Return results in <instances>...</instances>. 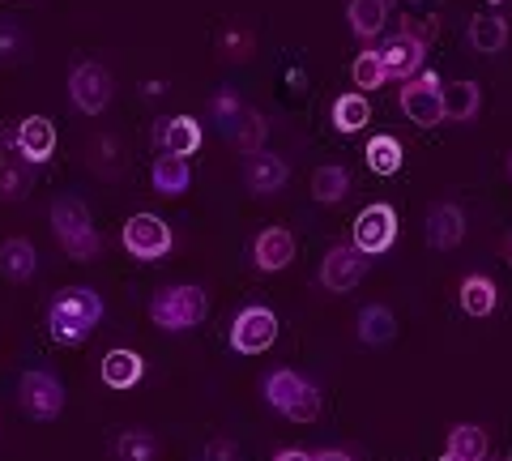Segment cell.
Segmentation results:
<instances>
[{"mask_svg":"<svg viewBox=\"0 0 512 461\" xmlns=\"http://www.w3.org/2000/svg\"><path fill=\"white\" fill-rule=\"evenodd\" d=\"M99 321H103V299L90 286H64L47 304V333L60 346H82Z\"/></svg>","mask_w":512,"mask_h":461,"instance_id":"6da1fadb","label":"cell"},{"mask_svg":"<svg viewBox=\"0 0 512 461\" xmlns=\"http://www.w3.org/2000/svg\"><path fill=\"white\" fill-rule=\"evenodd\" d=\"M52 231H56V244L69 252L73 261H94L99 257V231H94V222H90V210H86V201H77V197H56L52 201Z\"/></svg>","mask_w":512,"mask_h":461,"instance_id":"7a4b0ae2","label":"cell"},{"mask_svg":"<svg viewBox=\"0 0 512 461\" xmlns=\"http://www.w3.org/2000/svg\"><path fill=\"white\" fill-rule=\"evenodd\" d=\"M205 316H210V295L201 291V286H167V291H158L150 299V321L167 333H184V329H197Z\"/></svg>","mask_w":512,"mask_h":461,"instance_id":"3957f363","label":"cell"},{"mask_svg":"<svg viewBox=\"0 0 512 461\" xmlns=\"http://www.w3.org/2000/svg\"><path fill=\"white\" fill-rule=\"evenodd\" d=\"M120 240H124L128 257H137V261H163L167 252L175 248V235L158 214H133L124 222Z\"/></svg>","mask_w":512,"mask_h":461,"instance_id":"277c9868","label":"cell"},{"mask_svg":"<svg viewBox=\"0 0 512 461\" xmlns=\"http://www.w3.org/2000/svg\"><path fill=\"white\" fill-rule=\"evenodd\" d=\"M402 111L419 124V129H436V124L444 120V86L436 73H414L410 82H402Z\"/></svg>","mask_w":512,"mask_h":461,"instance_id":"5b68a950","label":"cell"},{"mask_svg":"<svg viewBox=\"0 0 512 461\" xmlns=\"http://www.w3.org/2000/svg\"><path fill=\"white\" fill-rule=\"evenodd\" d=\"M18 402L30 419H56L60 410H64V385L52 376V372H43V368H30L22 380H18Z\"/></svg>","mask_w":512,"mask_h":461,"instance_id":"8992f818","label":"cell"},{"mask_svg":"<svg viewBox=\"0 0 512 461\" xmlns=\"http://www.w3.org/2000/svg\"><path fill=\"white\" fill-rule=\"evenodd\" d=\"M69 94H73L77 111H86V116H99V111L111 103V94H116V82H111V73L103 65L82 60V65L69 73Z\"/></svg>","mask_w":512,"mask_h":461,"instance_id":"52a82bcc","label":"cell"},{"mask_svg":"<svg viewBox=\"0 0 512 461\" xmlns=\"http://www.w3.org/2000/svg\"><path fill=\"white\" fill-rule=\"evenodd\" d=\"M363 274H367V257H363L355 244L329 248L325 261H320V286H325V291H333V295L355 291V286L363 282Z\"/></svg>","mask_w":512,"mask_h":461,"instance_id":"ba28073f","label":"cell"},{"mask_svg":"<svg viewBox=\"0 0 512 461\" xmlns=\"http://www.w3.org/2000/svg\"><path fill=\"white\" fill-rule=\"evenodd\" d=\"M278 338V316L269 308H244L231 325V346L239 355H261Z\"/></svg>","mask_w":512,"mask_h":461,"instance_id":"9c48e42d","label":"cell"},{"mask_svg":"<svg viewBox=\"0 0 512 461\" xmlns=\"http://www.w3.org/2000/svg\"><path fill=\"white\" fill-rule=\"evenodd\" d=\"M397 240V214L393 205H367V210L355 218V248L363 257H380L389 252Z\"/></svg>","mask_w":512,"mask_h":461,"instance_id":"30bf717a","label":"cell"},{"mask_svg":"<svg viewBox=\"0 0 512 461\" xmlns=\"http://www.w3.org/2000/svg\"><path fill=\"white\" fill-rule=\"evenodd\" d=\"M423 56H427V43H423V35H414V30H402V35H393L380 47L384 73H389L393 82H410L414 73H423Z\"/></svg>","mask_w":512,"mask_h":461,"instance_id":"8fae6325","label":"cell"},{"mask_svg":"<svg viewBox=\"0 0 512 461\" xmlns=\"http://www.w3.org/2000/svg\"><path fill=\"white\" fill-rule=\"evenodd\" d=\"M423 231H427L431 248L448 252V248H457L461 240H466V214H461L453 201H440V205H431V210H427Z\"/></svg>","mask_w":512,"mask_h":461,"instance_id":"7c38bea8","label":"cell"},{"mask_svg":"<svg viewBox=\"0 0 512 461\" xmlns=\"http://www.w3.org/2000/svg\"><path fill=\"white\" fill-rule=\"evenodd\" d=\"M13 150H18L22 163H47L56 150V129H52V120H43V116H26L18 124V133H13Z\"/></svg>","mask_w":512,"mask_h":461,"instance_id":"4fadbf2b","label":"cell"},{"mask_svg":"<svg viewBox=\"0 0 512 461\" xmlns=\"http://www.w3.org/2000/svg\"><path fill=\"white\" fill-rule=\"evenodd\" d=\"M286 180H291V167H286L278 154H269V150L248 154V163H244V184H248V193L269 197V193H278Z\"/></svg>","mask_w":512,"mask_h":461,"instance_id":"5bb4252c","label":"cell"},{"mask_svg":"<svg viewBox=\"0 0 512 461\" xmlns=\"http://www.w3.org/2000/svg\"><path fill=\"white\" fill-rule=\"evenodd\" d=\"M154 141L163 146V154H175V158H192L201 150V124L192 116H167L154 124Z\"/></svg>","mask_w":512,"mask_h":461,"instance_id":"9a60e30c","label":"cell"},{"mask_svg":"<svg viewBox=\"0 0 512 461\" xmlns=\"http://www.w3.org/2000/svg\"><path fill=\"white\" fill-rule=\"evenodd\" d=\"M252 261H256V269H265V274H278V269L295 261V235L286 227H265L252 244Z\"/></svg>","mask_w":512,"mask_h":461,"instance_id":"2e32d148","label":"cell"},{"mask_svg":"<svg viewBox=\"0 0 512 461\" xmlns=\"http://www.w3.org/2000/svg\"><path fill=\"white\" fill-rule=\"evenodd\" d=\"M99 368H103V385L107 389H133V385H141V376H146V363H141V355L124 351V346L107 351Z\"/></svg>","mask_w":512,"mask_h":461,"instance_id":"e0dca14e","label":"cell"},{"mask_svg":"<svg viewBox=\"0 0 512 461\" xmlns=\"http://www.w3.org/2000/svg\"><path fill=\"white\" fill-rule=\"evenodd\" d=\"M35 269H39V252L30 240H5L0 244V274H5L9 282L35 278Z\"/></svg>","mask_w":512,"mask_h":461,"instance_id":"ac0fdd59","label":"cell"},{"mask_svg":"<svg viewBox=\"0 0 512 461\" xmlns=\"http://www.w3.org/2000/svg\"><path fill=\"white\" fill-rule=\"evenodd\" d=\"M478 107H483V90L478 82H448L444 86V120H474Z\"/></svg>","mask_w":512,"mask_h":461,"instance_id":"d6986e66","label":"cell"},{"mask_svg":"<svg viewBox=\"0 0 512 461\" xmlns=\"http://www.w3.org/2000/svg\"><path fill=\"white\" fill-rule=\"evenodd\" d=\"M355 329H359V342L363 346H389L393 333H397V321H393V312L384 308V304H372V308L359 312Z\"/></svg>","mask_w":512,"mask_h":461,"instance_id":"ffe728a7","label":"cell"},{"mask_svg":"<svg viewBox=\"0 0 512 461\" xmlns=\"http://www.w3.org/2000/svg\"><path fill=\"white\" fill-rule=\"evenodd\" d=\"M448 453H453L457 461H487L491 440H487L483 427H474V423H457L453 432H448Z\"/></svg>","mask_w":512,"mask_h":461,"instance_id":"44dd1931","label":"cell"},{"mask_svg":"<svg viewBox=\"0 0 512 461\" xmlns=\"http://www.w3.org/2000/svg\"><path fill=\"white\" fill-rule=\"evenodd\" d=\"M188 180H192V171H188L184 158H175V154H163V158H158V163L150 167V184H154L163 197H180L184 188H188Z\"/></svg>","mask_w":512,"mask_h":461,"instance_id":"7402d4cb","label":"cell"},{"mask_svg":"<svg viewBox=\"0 0 512 461\" xmlns=\"http://www.w3.org/2000/svg\"><path fill=\"white\" fill-rule=\"evenodd\" d=\"M495 299H500V291H495L491 278L470 274L466 282H461V308H466V316H491Z\"/></svg>","mask_w":512,"mask_h":461,"instance_id":"603a6c76","label":"cell"},{"mask_svg":"<svg viewBox=\"0 0 512 461\" xmlns=\"http://www.w3.org/2000/svg\"><path fill=\"white\" fill-rule=\"evenodd\" d=\"M384 18H389L384 0H350V30H355L359 39H376L384 30Z\"/></svg>","mask_w":512,"mask_h":461,"instance_id":"cb8c5ba5","label":"cell"},{"mask_svg":"<svg viewBox=\"0 0 512 461\" xmlns=\"http://www.w3.org/2000/svg\"><path fill=\"white\" fill-rule=\"evenodd\" d=\"M367 120H372V107H367L363 94H342V99L333 103V124H338V133H359V129H367Z\"/></svg>","mask_w":512,"mask_h":461,"instance_id":"d4e9b609","label":"cell"},{"mask_svg":"<svg viewBox=\"0 0 512 461\" xmlns=\"http://www.w3.org/2000/svg\"><path fill=\"white\" fill-rule=\"evenodd\" d=\"M265 116L261 111H252V107H244V116H239V124H235V133H231V146L239 150V154H256L265 146Z\"/></svg>","mask_w":512,"mask_h":461,"instance_id":"484cf974","label":"cell"},{"mask_svg":"<svg viewBox=\"0 0 512 461\" xmlns=\"http://www.w3.org/2000/svg\"><path fill=\"white\" fill-rule=\"evenodd\" d=\"M508 43V22L504 18H474L470 22V47H478V52H504Z\"/></svg>","mask_w":512,"mask_h":461,"instance_id":"4316f807","label":"cell"},{"mask_svg":"<svg viewBox=\"0 0 512 461\" xmlns=\"http://www.w3.org/2000/svg\"><path fill=\"white\" fill-rule=\"evenodd\" d=\"M299 389H303V376L286 372V368L265 376V402L274 406V410H282V415H286V406H291L295 397H299Z\"/></svg>","mask_w":512,"mask_h":461,"instance_id":"83f0119b","label":"cell"},{"mask_svg":"<svg viewBox=\"0 0 512 461\" xmlns=\"http://www.w3.org/2000/svg\"><path fill=\"white\" fill-rule=\"evenodd\" d=\"M346 188H350V171L346 167H316V176H312V197L316 201H342L346 197Z\"/></svg>","mask_w":512,"mask_h":461,"instance_id":"f1b7e54d","label":"cell"},{"mask_svg":"<svg viewBox=\"0 0 512 461\" xmlns=\"http://www.w3.org/2000/svg\"><path fill=\"white\" fill-rule=\"evenodd\" d=\"M367 167H372L376 176H393V171L402 167V141H393V137L367 141Z\"/></svg>","mask_w":512,"mask_h":461,"instance_id":"f546056e","label":"cell"},{"mask_svg":"<svg viewBox=\"0 0 512 461\" xmlns=\"http://www.w3.org/2000/svg\"><path fill=\"white\" fill-rule=\"evenodd\" d=\"M350 77H355L359 90H380L384 82H389V73H384V60H380V52H372V47L355 56V65H350Z\"/></svg>","mask_w":512,"mask_h":461,"instance_id":"4dcf8cb0","label":"cell"},{"mask_svg":"<svg viewBox=\"0 0 512 461\" xmlns=\"http://www.w3.org/2000/svg\"><path fill=\"white\" fill-rule=\"evenodd\" d=\"M154 457H158V444L141 427H133V432H124L116 440V461H154Z\"/></svg>","mask_w":512,"mask_h":461,"instance_id":"1f68e13d","label":"cell"},{"mask_svg":"<svg viewBox=\"0 0 512 461\" xmlns=\"http://www.w3.org/2000/svg\"><path fill=\"white\" fill-rule=\"evenodd\" d=\"M210 111H214V124L222 133H235V124H239V116H244V103H239V94L235 90H218L214 94V103H210Z\"/></svg>","mask_w":512,"mask_h":461,"instance_id":"d6a6232c","label":"cell"},{"mask_svg":"<svg viewBox=\"0 0 512 461\" xmlns=\"http://www.w3.org/2000/svg\"><path fill=\"white\" fill-rule=\"evenodd\" d=\"M286 419H291V423H316V419H320V389L303 380L299 397H295L291 406H286Z\"/></svg>","mask_w":512,"mask_h":461,"instance_id":"836d02e7","label":"cell"},{"mask_svg":"<svg viewBox=\"0 0 512 461\" xmlns=\"http://www.w3.org/2000/svg\"><path fill=\"white\" fill-rule=\"evenodd\" d=\"M26 188H30V163H5L0 167V197L18 201V197H26Z\"/></svg>","mask_w":512,"mask_h":461,"instance_id":"e575fe53","label":"cell"},{"mask_svg":"<svg viewBox=\"0 0 512 461\" xmlns=\"http://www.w3.org/2000/svg\"><path fill=\"white\" fill-rule=\"evenodd\" d=\"M222 56L227 60H248L252 56V35L244 26H231L227 35H222Z\"/></svg>","mask_w":512,"mask_h":461,"instance_id":"d590c367","label":"cell"},{"mask_svg":"<svg viewBox=\"0 0 512 461\" xmlns=\"http://www.w3.org/2000/svg\"><path fill=\"white\" fill-rule=\"evenodd\" d=\"M205 461H239V449L227 436H218V440L205 444Z\"/></svg>","mask_w":512,"mask_h":461,"instance_id":"8d00e7d4","label":"cell"},{"mask_svg":"<svg viewBox=\"0 0 512 461\" xmlns=\"http://www.w3.org/2000/svg\"><path fill=\"white\" fill-rule=\"evenodd\" d=\"M312 461H355V457H350V453H342V449H320Z\"/></svg>","mask_w":512,"mask_h":461,"instance_id":"74e56055","label":"cell"},{"mask_svg":"<svg viewBox=\"0 0 512 461\" xmlns=\"http://www.w3.org/2000/svg\"><path fill=\"white\" fill-rule=\"evenodd\" d=\"M274 461H312V457H308V453H299V449H282Z\"/></svg>","mask_w":512,"mask_h":461,"instance_id":"f35d334b","label":"cell"},{"mask_svg":"<svg viewBox=\"0 0 512 461\" xmlns=\"http://www.w3.org/2000/svg\"><path fill=\"white\" fill-rule=\"evenodd\" d=\"M440 461H457V457H453V453H444V457H440Z\"/></svg>","mask_w":512,"mask_h":461,"instance_id":"ab89813d","label":"cell"},{"mask_svg":"<svg viewBox=\"0 0 512 461\" xmlns=\"http://www.w3.org/2000/svg\"><path fill=\"white\" fill-rule=\"evenodd\" d=\"M508 176H512V158H508Z\"/></svg>","mask_w":512,"mask_h":461,"instance_id":"60d3db41","label":"cell"},{"mask_svg":"<svg viewBox=\"0 0 512 461\" xmlns=\"http://www.w3.org/2000/svg\"><path fill=\"white\" fill-rule=\"evenodd\" d=\"M0 427H5V419H0Z\"/></svg>","mask_w":512,"mask_h":461,"instance_id":"b9f144b4","label":"cell"}]
</instances>
